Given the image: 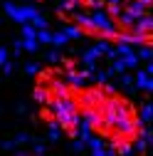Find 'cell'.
I'll return each mask as SVG.
<instances>
[{
  "label": "cell",
  "instance_id": "6da1fadb",
  "mask_svg": "<svg viewBox=\"0 0 153 156\" xmlns=\"http://www.w3.org/2000/svg\"><path fill=\"white\" fill-rule=\"evenodd\" d=\"M37 116L57 134H87L114 156H131L146 141V119L131 97L106 82H87L74 60L45 67L35 80Z\"/></svg>",
  "mask_w": 153,
  "mask_h": 156
},
{
  "label": "cell",
  "instance_id": "7a4b0ae2",
  "mask_svg": "<svg viewBox=\"0 0 153 156\" xmlns=\"http://www.w3.org/2000/svg\"><path fill=\"white\" fill-rule=\"evenodd\" d=\"M20 156H37V154H20Z\"/></svg>",
  "mask_w": 153,
  "mask_h": 156
}]
</instances>
